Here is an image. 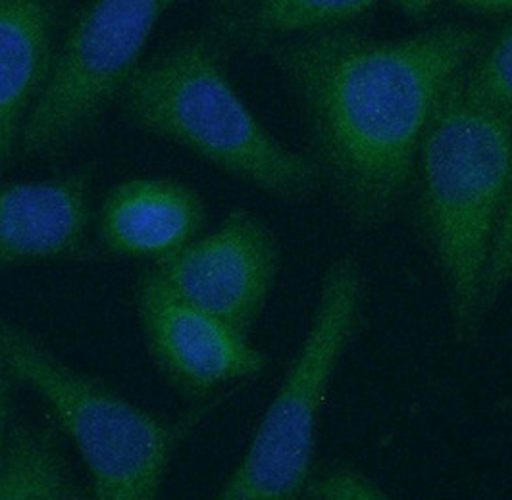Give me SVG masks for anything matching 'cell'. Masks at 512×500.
I'll use <instances>...</instances> for the list:
<instances>
[{"mask_svg":"<svg viewBox=\"0 0 512 500\" xmlns=\"http://www.w3.org/2000/svg\"><path fill=\"white\" fill-rule=\"evenodd\" d=\"M87 227V172L0 183V270L74 256Z\"/></svg>","mask_w":512,"mask_h":500,"instance_id":"10","label":"cell"},{"mask_svg":"<svg viewBox=\"0 0 512 500\" xmlns=\"http://www.w3.org/2000/svg\"><path fill=\"white\" fill-rule=\"evenodd\" d=\"M0 360L47 402L89 470L93 497L151 500L181 441L205 410L166 420L79 374L33 333L0 314Z\"/></svg>","mask_w":512,"mask_h":500,"instance_id":"4","label":"cell"},{"mask_svg":"<svg viewBox=\"0 0 512 500\" xmlns=\"http://www.w3.org/2000/svg\"><path fill=\"white\" fill-rule=\"evenodd\" d=\"M137 314L156 368L189 397H206L268 368L266 354L247 335L181 297L154 268L139 279Z\"/></svg>","mask_w":512,"mask_h":500,"instance_id":"8","label":"cell"},{"mask_svg":"<svg viewBox=\"0 0 512 500\" xmlns=\"http://www.w3.org/2000/svg\"><path fill=\"white\" fill-rule=\"evenodd\" d=\"M224 58L205 31L176 37L129 79L120 97L129 122L274 199H314L322 191L314 162L262 127L233 89Z\"/></svg>","mask_w":512,"mask_h":500,"instance_id":"3","label":"cell"},{"mask_svg":"<svg viewBox=\"0 0 512 500\" xmlns=\"http://www.w3.org/2000/svg\"><path fill=\"white\" fill-rule=\"evenodd\" d=\"M185 0H91L70 22L51 77L27 116L20 150L54 154L91 129L122 97L154 27Z\"/></svg>","mask_w":512,"mask_h":500,"instance_id":"6","label":"cell"},{"mask_svg":"<svg viewBox=\"0 0 512 500\" xmlns=\"http://www.w3.org/2000/svg\"><path fill=\"white\" fill-rule=\"evenodd\" d=\"M301 499L310 500H384L380 485L351 466H332L310 474Z\"/></svg>","mask_w":512,"mask_h":500,"instance_id":"16","label":"cell"},{"mask_svg":"<svg viewBox=\"0 0 512 500\" xmlns=\"http://www.w3.org/2000/svg\"><path fill=\"white\" fill-rule=\"evenodd\" d=\"M482 43L468 25L397 41L330 27L264 52L301 108L322 189L353 229L370 233L393 218L437 104Z\"/></svg>","mask_w":512,"mask_h":500,"instance_id":"1","label":"cell"},{"mask_svg":"<svg viewBox=\"0 0 512 500\" xmlns=\"http://www.w3.org/2000/svg\"><path fill=\"white\" fill-rule=\"evenodd\" d=\"M68 27V0H0V168L20 149Z\"/></svg>","mask_w":512,"mask_h":500,"instance_id":"9","label":"cell"},{"mask_svg":"<svg viewBox=\"0 0 512 500\" xmlns=\"http://www.w3.org/2000/svg\"><path fill=\"white\" fill-rule=\"evenodd\" d=\"M376 0H210L203 31L228 52L264 54L283 39L347 24Z\"/></svg>","mask_w":512,"mask_h":500,"instance_id":"12","label":"cell"},{"mask_svg":"<svg viewBox=\"0 0 512 500\" xmlns=\"http://www.w3.org/2000/svg\"><path fill=\"white\" fill-rule=\"evenodd\" d=\"M410 18H422L432 10L436 0H393Z\"/></svg>","mask_w":512,"mask_h":500,"instance_id":"19","label":"cell"},{"mask_svg":"<svg viewBox=\"0 0 512 500\" xmlns=\"http://www.w3.org/2000/svg\"><path fill=\"white\" fill-rule=\"evenodd\" d=\"M512 283V145L509 158V175H507V191L503 200L501 218L495 229V237L489 250L486 272L482 281V299H480V314L482 322L495 308V304L503 297V293Z\"/></svg>","mask_w":512,"mask_h":500,"instance_id":"15","label":"cell"},{"mask_svg":"<svg viewBox=\"0 0 512 500\" xmlns=\"http://www.w3.org/2000/svg\"><path fill=\"white\" fill-rule=\"evenodd\" d=\"M282 266L274 231L249 210H233L218 229L154 262L181 297L243 335L255 327Z\"/></svg>","mask_w":512,"mask_h":500,"instance_id":"7","label":"cell"},{"mask_svg":"<svg viewBox=\"0 0 512 500\" xmlns=\"http://www.w3.org/2000/svg\"><path fill=\"white\" fill-rule=\"evenodd\" d=\"M12 385L14 377L8 374L0 360V447L4 443V437L10 427V416H12Z\"/></svg>","mask_w":512,"mask_h":500,"instance_id":"17","label":"cell"},{"mask_svg":"<svg viewBox=\"0 0 512 500\" xmlns=\"http://www.w3.org/2000/svg\"><path fill=\"white\" fill-rule=\"evenodd\" d=\"M462 89L478 102L512 112V22L482 43L462 72Z\"/></svg>","mask_w":512,"mask_h":500,"instance_id":"14","label":"cell"},{"mask_svg":"<svg viewBox=\"0 0 512 500\" xmlns=\"http://www.w3.org/2000/svg\"><path fill=\"white\" fill-rule=\"evenodd\" d=\"M85 497L52 429L26 422L10 424L0 447V500Z\"/></svg>","mask_w":512,"mask_h":500,"instance_id":"13","label":"cell"},{"mask_svg":"<svg viewBox=\"0 0 512 500\" xmlns=\"http://www.w3.org/2000/svg\"><path fill=\"white\" fill-rule=\"evenodd\" d=\"M512 112L468 97L462 75L437 104L418 156V220L457 337L482 327V281L507 191Z\"/></svg>","mask_w":512,"mask_h":500,"instance_id":"2","label":"cell"},{"mask_svg":"<svg viewBox=\"0 0 512 500\" xmlns=\"http://www.w3.org/2000/svg\"><path fill=\"white\" fill-rule=\"evenodd\" d=\"M459 6L478 14H505L512 12V0H455Z\"/></svg>","mask_w":512,"mask_h":500,"instance_id":"18","label":"cell"},{"mask_svg":"<svg viewBox=\"0 0 512 500\" xmlns=\"http://www.w3.org/2000/svg\"><path fill=\"white\" fill-rule=\"evenodd\" d=\"M205 224L203 197L187 183L164 177L116 185L99 212V235L106 249L154 262L195 241Z\"/></svg>","mask_w":512,"mask_h":500,"instance_id":"11","label":"cell"},{"mask_svg":"<svg viewBox=\"0 0 512 500\" xmlns=\"http://www.w3.org/2000/svg\"><path fill=\"white\" fill-rule=\"evenodd\" d=\"M364 299L366 275L359 260L349 254L335 258L322 275L307 335L220 499H301L312 474L320 414L362 324Z\"/></svg>","mask_w":512,"mask_h":500,"instance_id":"5","label":"cell"}]
</instances>
